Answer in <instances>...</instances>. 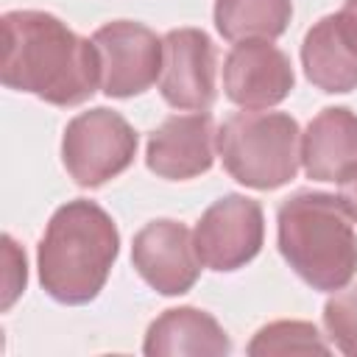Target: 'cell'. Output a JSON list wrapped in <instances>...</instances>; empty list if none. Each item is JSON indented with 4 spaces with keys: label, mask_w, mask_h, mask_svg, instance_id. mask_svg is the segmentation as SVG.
Returning <instances> with one entry per match:
<instances>
[{
    "label": "cell",
    "mask_w": 357,
    "mask_h": 357,
    "mask_svg": "<svg viewBox=\"0 0 357 357\" xmlns=\"http://www.w3.org/2000/svg\"><path fill=\"white\" fill-rule=\"evenodd\" d=\"M137 156V131L106 106L75 114L61 137V162L78 187H100Z\"/></svg>",
    "instance_id": "5b68a950"
},
{
    "label": "cell",
    "mask_w": 357,
    "mask_h": 357,
    "mask_svg": "<svg viewBox=\"0 0 357 357\" xmlns=\"http://www.w3.org/2000/svg\"><path fill=\"white\" fill-rule=\"evenodd\" d=\"M215 142L226 173L251 190L282 187L301 165V128L287 112H234L218 128Z\"/></svg>",
    "instance_id": "277c9868"
},
{
    "label": "cell",
    "mask_w": 357,
    "mask_h": 357,
    "mask_svg": "<svg viewBox=\"0 0 357 357\" xmlns=\"http://www.w3.org/2000/svg\"><path fill=\"white\" fill-rule=\"evenodd\" d=\"M218 131L209 112L170 114L148 134L145 165L167 181H187L206 173L215 162Z\"/></svg>",
    "instance_id": "7c38bea8"
},
{
    "label": "cell",
    "mask_w": 357,
    "mask_h": 357,
    "mask_svg": "<svg viewBox=\"0 0 357 357\" xmlns=\"http://www.w3.org/2000/svg\"><path fill=\"white\" fill-rule=\"evenodd\" d=\"M134 271L162 296H181L192 290L201 276V257L192 231L170 218L145 223L131 243Z\"/></svg>",
    "instance_id": "9c48e42d"
},
{
    "label": "cell",
    "mask_w": 357,
    "mask_h": 357,
    "mask_svg": "<svg viewBox=\"0 0 357 357\" xmlns=\"http://www.w3.org/2000/svg\"><path fill=\"white\" fill-rule=\"evenodd\" d=\"M357 165V114L326 106L301 134V167L312 181H340Z\"/></svg>",
    "instance_id": "4fadbf2b"
},
{
    "label": "cell",
    "mask_w": 357,
    "mask_h": 357,
    "mask_svg": "<svg viewBox=\"0 0 357 357\" xmlns=\"http://www.w3.org/2000/svg\"><path fill=\"white\" fill-rule=\"evenodd\" d=\"M340 184V190H337V198H340V204H343V209L349 212V218L357 223V165L337 181Z\"/></svg>",
    "instance_id": "d6986e66"
},
{
    "label": "cell",
    "mask_w": 357,
    "mask_h": 357,
    "mask_svg": "<svg viewBox=\"0 0 357 357\" xmlns=\"http://www.w3.org/2000/svg\"><path fill=\"white\" fill-rule=\"evenodd\" d=\"M218 50L201 28H173L162 36L159 92L173 109L209 112L215 103Z\"/></svg>",
    "instance_id": "ba28073f"
},
{
    "label": "cell",
    "mask_w": 357,
    "mask_h": 357,
    "mask_svg": "<svg viewBox=\"0 0 357 357\" xmlns=\"http://www.w3.org/2000/svg\"><path fill=\"white\" fill-rule=\"evenodd\" d=\"M0 81L53 106H78L100 89V64L92 39L78 36L47 11H6Z\"/></svg>",
    "instance_id": "6da1fadb"
},
{
    "label": "cell",
    "mask_w": 357,
    "mask_h": 357,
    "mask_svg": "<svg viewBox=\"0 0 357 357\" xmlns=\"http://www.w3.org/2000/svg\"><path fill=\"white\" fill-rule=\"evenodd\" d=\"M120 254V231L95 201L61 204L45 226L36 248L42 290L59 304H89L103 290Z\"/></svg>",
    "instance_id": "7a4b0ae2"
},
{
    "label": "cell",
    "mask_w": 357,
    "mask_h": 357,
    "mask_svg": "<svg viewBox=\"0 0 357 357\" xmlns=\"http://www.w3.org/2000/svg\"><path fill=\"white\" fill-rule=\"evenodd\" d=\"M192 240L201 262L218 273L248 265L265 240V215L259 201L237 192L218 198L201 215Z\"/></svg>",
    "instance_id": "52a82bcc"
},
{
    "label": "cell",
    "mask_w": 357,
    "mask_h": 357,
    "mask_svg": "<svg viewBox=\"0 0 357 357\" xmlns=\"http://www.w3.org/2000/svg\"><path fill=\"white\" fill-rule=\"evenodd\" d=\"M3 245H6V259H8V268H6V296H3V310H8L14 304V298L25 290V279H28V271H25V254L17 248V243L6 234L3 237Z\"/></svg>",
    "instance_id": "ac0fdd59"
},
{
    "label": "cell",
    "mask_w": 357,
    "mask_h": 357,
    "mask_svg": "<svg viewBox=\"0 0 357 357\" xmlns=\"http://www.w3.org/2000/svg\"><path fill=\"white\" fill-rule=\"evenodd\" d=\"M293 84L287 53L265 39L234 42L223 59V92L240 109H271L293 92Z\"/></svg>",
    "instance_id": "30bf717a"
},
{
    "label": "cell",
    "mask_w": 357,
    "mask_h": 357,
    "mask_svg": "<svg viewBox=\"0 0 357 357\" xmlns=\"http://www.w3.org/2000/svg\"><path fill=\"white\" fill-rule=\"evenodd\" d=\"M100 64V89L109 98H134L162 73V39L142 22L114 20L92 33Z\"/></svg>",
    "instance_id": "8992f818"
},
{
    "label": "cell",
    "mask_w": 357,
    "mask_h": 357,
    "mask_svg": "<svg viewBox=\"0 0 357 357\" xmlns=\"http://www.w3.org/2000/svg\"><path fill=\"white\" fill-rule=\"evenodd\" d=\"M324 326L343 354L357 357V284L340 287L326 298Z\"/></svg>",
    "instance_id": "e0dca14e"
},
{
    "label": "cell",
    "mask_w": 357,
    "mask_h": 357,
    "mask_svg": "<svg viewBox=\"0 0 357 357\" xmlns=\"http://www.w3.org/2000/svg\"><path fill=\"white\" fill-rule=\"evenodd\" d=\"M304 75L321 92L343 95L357 89V0L321 17L301 42Z\"/></svg>",
    "instance_id": "8fae6325"
},
{
    "label": "cell",
    "mask_w": 357,
    "mask_h": 357,
    "mask_svg": "<svg viewBox=\"0 0 357 357\" xmlns=\"http://www.w3.org/2000/svg\"><path fill=\"white\" fill-rule=\"evenodd\" d=\"M142 351L148 357H223L231 351V340L215 315L198 307L165 310L145 332Z\"/></svg>",
    "instance_id": "5bb4252c"
},
{
    "label": "cell",
    "mask_w": 357,
    "mask_h": 357,
    "mask_svg": "<svg viewBox=\"0 0 357 357\" xmlns=\"http://www.w3.org/2000/svg\"><path fill=\"white\" fill-rule=\"evenodd\" d=\"M293 17V0H215V28L226 42L279 39Z\"/></svg>",
    "instance_id": "9a60e30c"
},
{
    "label": "cell",
    "mask_w": 357,
    "mask_h": 357,
    "mask_svg": "<svg viewBox=\"0 0 357 357\" xmlns=\"http://www.w3.org/2000/svg\"><path fill=\"white\" fill-rule=\"evenodd\" d=\"M251 357H268V354H329L332 346L324 340L315 324L310 321H273L262 326L251 343L245 346Z\"/></svg>",
    "instance_id": "2e32d148"
},
{
    "label": "cell",
    "mask_w": 357,
    "mask_h": 357,
    "mask_svg": "<svg viewBox=\"0 0 357 357\" xmlns=\"http://www.w3.org/2000/svg\"><path fill=\"white\" fill-rule=\"evenodd\" d=\"M279 254L312 290L335 293L357 273V231L337 195L301 190L276 212Z\"/></svg>",
    "instance_id": "3957f363"
}]
</instances>
